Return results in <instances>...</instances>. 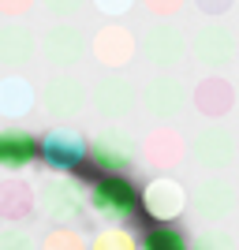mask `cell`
<instances>
[{
    "label": "cell",
    "mask_w": 239,
    "mask_h": 250,
    "mask_svg": "<svg viewBox=\"0 0 239 250\" xmlns=\"http://www.w3.org/2000/svg\"><path fill=\"white\" fill-rule=\"evenodd\" d=\"M90 206H94V213L109 220H131L142 206V194L124 176H105L90 187Z\"/></svg>",
    "instance_id": "1"
},
{
    "label": "cell",
    "mask_w": 239,
    "mask_h": 250,
    "mask_svg": "<svg viewBox=\"0 0 239 250\" xmlns=\"http://www.w3.org/2000/svg\"><path fill=\"white\" fill-rule=\"evenodd\" d=\"M83 190H79V183L67 176H52L42 183V190H38V209H42L45 217L52 220V224H67V220H75L79 213H83Z\"/></svg>",
    "instance_id": "2"
},
{
    "label": "cell",
    "mask_w": 239,
    "mask_h": 250,
    "mask_svg": "<svg viewBox=\"0 0 239 250\" xmlns=\"http://www.w3.org/2000/svg\"><path fill=\"white\" fill-rule=\"evenodd\" d=\"M236 135L228 127H206L198 131L195 142H191V157H195L198 168H209V172H220L236 161Z\"/></svg>",
    "instance_id": "3"
},
{
    "label": "cell",
    "mask_w": 239,
    "mask_h": 250,
    "mask_svg": "<svg viewBox=\"0 0 239 250\" xmlns=\"http://www.w3.org/2000/svg\"><path fill=\"white\" fill-rule=\"evenodd\" d=\"M90 161L101 168L105 176H124L135 165V142L120 131H105L90 142Z\"/></svg>",
    "instance_id": "4"
},
{
    "label": "cell",
    "mask_w": 239,
    "mask_h": 250,
    "mask_svg": "<svg viewBox=\"0 0 239 250\" xmlns=\"http://www.w3.org/2000/svg\"><path fill=\"white\" fill-rule=\"evenodd\" d=\"M183 206H187V194H183V187H179L172 176L150 179V187L142 190V209L153 220H161V224L176 220L179 213H183Z\"/></svg>",
    "instance_id": "5"
},
{
    "label": "cell",
    "mask_w": 239,
    "mask_h": 250,
    "mask_svg": "<svg viewBox=\"0 0 239 250\" xmlns=\"http://www.w3.org/2000/svg\"><path fill=\"white\" fill-rule=\"evenodd\" d=\"M86 153H90V146H86V138L79 131H64L60 127V131H49L42 138V157L52 168H60V172H67L79 161H86Z\"/></svg>",
    "instance_id": "6"
},
{
    "label": "cell",
    "mask_w": 239,
    "mask_h": 250,
    "mask_svg": "<svg viewBox=\"0 0 239 250\" xmlns=\"http://www.w3.org/2000/svg\"><path fill=\"white\" fill-rule=\"evenodd\" d=\"M191 206H195V213L202 220H224L236 209V187H232L228 179H206L195 190Z\"/></svg>",
    "instance_id": "7"
},
{
    "label": "cell",
    "mask_w": 239,
    "mask_h": 250,
    "mask_svg": "<svg viewBox=\"0 0 239 250\" xmlns=\"http://www.w3.org/2000/svg\"><path fill=\"white\" fill-rule=\"evenodd\" d=\"M94 108L101 116H109V120L127 116L131 108H135V86L127 83V79H120V75L101 79V83L94 86Z\"/></svg>",
    "instance_id": "8"
},
{
    "label": "cell",
    "mask_w": 239,
    "mask_h": 250,
    "mask_svg": "<svg viewBox=\"0 0 239 250\" xmlns=\"http://www.w3.org/2000/svg\"><path fill=\"white\" fill-rule=\"evenodd\" d=\"M195 56L206 67H224L236 56V38L228 26H202L195 34Z\"/></svg>",
    "instance_id": "9"
},
{
    "label": "cell",
    "mask_w": 239,
    "mask_h": 250,
    "mask_svg": "<svg viewBox=\"0 0 239 250\" xmlns=\"http://www.w3.org/2000/svg\"><path fill=\"white\" fill-rule=\"evenodd\" d=\"M142 101H146V112H150V116H157V120H172V116H179L187 94H183V86H179L176 79L161 75V79H153V83L146 86Z\"/></svg>",
    "instance_id": "10"
},
{
    "label": "cell",
    "mask_w": 239,
    "mask_h": 250,
    "mask_svg": "<svg viewBox=\"0 0 239 250\" xmlns=\"http://www.w3.org/2000/svg\"><path fill=\"white\" fill-rule=\"evenodd\" d=\"M42 101H45V112L49 116H75L86 101V90H83V83L60 75V79H52L42 90Z\"/></svg>",
    "instance_id": "11"
},
{
    "label": "cell",
    "mask_w": 239,
    "mask_h": 250,
    "mask_svg": "<svg viewBox=\"0 0 239 250\" xmlns=\"http://www.w3.org/2000/svg\"><path fill=\"white\" fill-rule=\"evenodd\" d=\"M45 60L56 63V67H71V63L83 60V34L75 30V26H52L49 34H45Z\"/></svg>",
    "instance_id": "12"
},
{
    "label": "cell",
    "mask_w": 239,
    "mask_h": 250,
    "mask_svg": "<svg viewBox=\"0 0 239 250\" xmlns=\"http://www.w3.org/2000/svg\"><path fill=\"white\" fill-rule=\"evenodd\" d=\"M42 153V142H34L26 131H0V168L19 172Z\"/></svg>",
    "instance_id": "13"
},
{
    "label": "cell",
    "mask_w": 239,
    "mask_h": 250,
    "mask_svg": "<svg viewBox=\"0 0 239 250\" xmlns=\"http://www.w3.org/2000/svg\"><path fill=\"white\" fill-rule=\"evenodd\" d=\"M146 56L161 67H172V63L183 56V38H179L176 26H153L146 34Z\"/></svg>",
    "instance_id": "14"
},
{
    "label": "cell",
    "mask_w": 239,
    "mask_h": 250,
    "mask_svg": "<svg viewBox=\"0 0 239 250\" xmlns=\"http://www.w3.org/2000/svg\"><path fill=\"white\" fill-rule=\"evenodd\" d=\"M232 101H236V94L224 79H202L195 86V108L202 116H224L232 108Z\"/></svg>",
    "instance_id": "15"
},
{
    "label": "cell",
    "mask_w": 239,
    "mask_h": 250,
    "mask_svg": "<svg viewBox=\"0 0 239 250\" xmlns=\"http://www.w3.org/2000/svg\"><path fill=\"white\" fill-rule=\"evenodd\" d=\"M131 52H135V42H131V34L120 30V26H109V30L97 34L94 42V56L109 67H120V63L131 60Z\"/></svg>",
    "instance_id": "16"
},
{
    "label": "cell",
    "mask_w": 239,
    "mask_h": 250,
    "mask_svg": "<svg viewBox=\"0 0 239 250\" xmlns=\"http://www.w3.org/2000/svg\"><path fill=\"white\" fill-rule=\"evenodd\" d=\"M142 153L153 168H172L183 153V142H179L176 131H153V135L142 142Z\"/></svg>",
    "instance_id": "17"
},
{
    "label": "cell",
    "mask_w": 239,
    "mask_h": 250,
    "mask_svg": "<svg viewBox=\"0 0 239 250\" xmlns=\"http://www.w3.org/2000/svg\"><path fill=\"white\" fill-rule=\"evenodd\" d=\"M30 52H34V38L26 26H4L0 30V63L19 67V63L30 60Z\"/></svg>",
    "instance_id": "18"
},
{
    "label": "cell",
    "mask_w": 239,
    "mask_h": 250,
    "mask_svg": "<svg viewBox=\"0 0 239 250\" xmlns=\"http://www.w3.org/2000/svg\"><path fill=\"white\" fill-rule=\"evenodd\" d=\"M34 209V194L30 187L22 183H4L0 187V220H11V224H22Z\"/></svg>",
    "instance_id": "19"
},
{
    "label": "cell",
    "mask_w": 239,
    "mask_h": 250,
    "mask_svg": "<svg viewBox=\"0 0 239 250\" xmlns=\"http://www.w3.org/2000/svg\"><path fill=\"white\" fill-rule=\"evenodd\" d=\"M30 104H34V90L26 79L11 75V79L0 83V112L4 116H22V112H30Z\"/></svg>",
    "instance_id": "20"
},
{
    "label": "cell",
    "mask_w": 239,
    "mask_h": 250,
    "mask_svg": "<svg viewBox=\"0 0 239 250\" xmlns=\"http://www.w3.org/2000/svg\"><path fill=\"white\" fill-rule=\"evenodd\" d=\"M142 250H191L187 235L172 224H153V228L142 235Z\"/></svg>",
    "instance_id": "21"
},
{
    "label": "cell",
    "mask_w": 239,
    "mask_h": 250,
    "mask_svg": "<svg viewBox=\"0 0 239 250\" xmlns=\"http://www.w3.org/2000/svg\"><path fill=\"white\" fill-rule=\"evenodd\" d=\"M90 250H138V239L124 228H105V231L94 235Z\"/></svg>",
    "instance_id": "22"
},
{
    "label": "cell",
    "mask_w": 239,
    "mask_h": 250,
    "mask_svg": "<svg viewBox=\"0 0 239 250\" xmlns=\"http://www.w3.org/2000/svg\"><path fill=\"white\" fill-rule=\"evenodd\" d=\"M42 250H86V239L75 228H52L49 235L42 239Z\"/></svg>",
    "instance_id": "23"
},
{
    "label": "cell",
    "mask_w": 239,
    "mask_h": 250,
    "mask_svg": "<svg viewBox=\"0 0 239 250\" xmlns=\"http://www.w3.org/2000/svg\"><path fill=\"white\" fill-rule=\"evenodd\" d=\"M0 250H38L30 239V231L19 228V224H4L0 228Z\"/></svg>",
    "instance_id": "24"
},
{
    "label": "cell",
    "mask_w": 239,
    "mask_h": 250,
    "mask_svg": "<svg viewBox=\"0 0 239 250\" xmlns=\"http://www.w3.org/2000/svg\"><path fill=\"white\" fill-rule=\"evenodd\" d=\"M191 250H236V239H232L228 231H202L195 243H191Z\"/></svg>",
    "instance_id": "25"
},
{
    "label": "cell",
    "mask_w": 239,
    "mask_h": 250,
    "mask_svg": "<svg viewBox=\"0 0 239 250\" xmlns=\"http://www.w3.org/2000/svg\"><path fill=\"white\" fill-rule=\"evenodd\" d=\"M79 4H83V0H45V8H49L52 15H71Z\"/></svg>",
    "instance_id": "26"
},
{
    "label": "cell",
    "mask_w": 239,
    "mask_h": 250,
    "mask_svg": "<svg viewBox=\"0 0 239 250\" xmlns=\"http://www.w3.org/2000/svg\"><path fill=\"white\" fill-rule=\"evenodd\" d=\"M131 0H97V8L101 11H109V15H116V11H124Z\"/></svg>",
    "instance_id": "27"
}]
</instances>
